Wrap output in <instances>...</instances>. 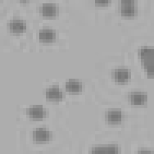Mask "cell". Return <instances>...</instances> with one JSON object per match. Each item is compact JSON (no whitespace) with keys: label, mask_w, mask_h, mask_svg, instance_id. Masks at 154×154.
Segmentation results:
<instances>
[{"label":"cell","mask_w":154,"mask_h":154,"mask_svg":"<svg viewBox=\"0 0 154 154\" xmlns=\"http://www.w3.org/2000/svg\"><path fill=\"white\" fill-rule=\"evenodd\" d=\"M142 64L146 69L148 76H153L154 75V49L146 47L139 51Z\"/></svg>","instance_id":"6da1fadb"},{"label":"cell","mask_w":154,"mask_h":154,"mask_svg":"<svg viewBox=\"0 0 154 154\" xmlns=\"http://www.w3.org/2000/svg\"><path fill=\"white\" fill-rule=\"evenodd\" d=\"M121 13L125 16H132L135 14V5L134 1H121Z\"/></svg>","instance_id":"7a4b0ae2"},{"label":"cell","mask_w":154,"mask_h":154,"mask_svg":"<svg viewBox=\"0 0 154 154\" xmlns=\"http://www.w3.org/2000/svg\"><path fill=\"white\" fill-rule=\"evenodd\" d=\"M33 139L36 141H45L49 139L50 134L45 128H37L32 133Z\"/></svg>","instance_id":"3957f363"},{"label":"cell","mask_w":154,"mask_h":154,"mask_svg":"<svg viewBox=\"0 0 154 154\" xmlns=\"http://www.w3.org/2000/svg\"><path fill=\"white\" fill-rule=\"evenodd\" d=\"M29 116L32 119H42L45 116V111L43 107L40 106H32L27 109Z\"/></svg>","instance_id":"277c9868"},{"label":"cell","mask_w":154,"mask_h":154,"mask_svg":"<svg viewBox=\"0 0 154 154\" xmlns=\"http://www.w3.org/2000/svg\"><path fill=\"white\" fill-rule=\"evenodd\" d=\"M40 11L44 16H54L57 12V8L53 4H44L40 8Z\"/></svg>","instance_id":"5b68a950"},{"label":"cell","mask_w":154,"mask_h":154,"mask_svg":"<svg viewBox=\"0 0 154 154\" xmlns=\"http://www.w3.org/2000/svg\"><path fill=\"white\" fill-rule=\"evenodd\" d=\"M131 102L133 105H142L147 101V95L139 93H132L129 96Z\"/></svg>","instance_id":"8992f818"},{"label":"cell","mask_w":154,"mask_h":154,"mask_svg":"<svg viewBox=\"0 0 154 154\" xmlns=\"http://www.w3.org/2000/svg\"><path fill=\"white\" fill-rule=\"evenodd\" d=\"M119 149L114 146H108L106 147H94L91 150V153H117Z\"/></svg>","instance_id":"52a82bcc"},{"label":"cell","mask_w":154,"mask_h":154,"mask_svg":"<svg viewBox=\"0 0 154 154\" xmlns=\"http://www.w3.org/2000/svg\"><path fill=\"white\" fill-rule=\"evenodd\" d=\"M114 78L117 82H125L129 78V71L126 69H118L114 72Z\"/></svg>","instance_id":"ba28073f"},{"label":"cell","mask_w":154,"mask_h":154,"mask_svg":"<svg viewBox=\"0 0 154 154\" xmlns=\"http://www.w3.org/2000/svg\"><path fill=\"white\" fill-rule=\"evenodd\" d=\"M10 29L13 32H21L26 29V25L20 20H14L10 23Z\"/></svg>","instance_id":"9c48e42d"},{"label":"cell","mask_w":154,"mask_h":154,"mask_svg":"<svg viewBox=\"0 0 154 154\" xmlns=\"http://www.w3.org/2000/svg\"><path fill=\"white\" fill-rule=\"evenodd\" d=\"M62 93L57 87H53L47 89L46 91V97L49 99L58 100L62 98Z\"/></svg>","instance_id":"30bf717a"},{"label":"cell","mask_w":154,"mask_h":154,"mask_svg":"<svg viewBox=\"0 0 154 154\" xmlns=\"http://www.w3.org/2000/svg\"><path fill=\"white\" fill-rule=\"evenodd\" d=\"M54 38L55 33L51 29H43L39 32V39L43 42H51Z\"/></svg>","instance_id":"8fae6325"},{"label":"cell","mask_w":154,"mask_h":154,"mask_svg":"<svg viewBox=\"0 0 154 154\" xmlns=\"http://www.w3.org/2000/svg\"><path fill=\"white\" fill-rule=\"evenodd\" d=\"M122 113L119 111H111L106 114L107 121L111 123H118L122 120Z\"/></svg>","instance_id":"7c38bea8"},{"label":"cell","mask_w":154,"mask_h":154,"mask_svg":"<svg viewBox=\"0 0 154 154\" xmlns=\"http://www.w3.org/2000/svg\"><path fill=\"white\" fill-rule=\"evenodd\" d=\"M81 87L79 82L74 80H69L66 83V90L69 92H78Z\"/></svg>","instance_id":"4fadbf2b"},{"label":"cell","mask_w":154,"mask_h":154,"mask_svg":"<svg viewBox=\"0 0 154 154\" xmlns=\"http://www.w3.org/2000/svg\"><path fill=\"white\" fill-rule=\"evenodd\" d=\"M109 1H95V4H96V5H97V6H105V5H108V4L109 3Z\"/></svg>","instance_id":"5bb4252c"},{"label":"cell","mask_w":154,"mask_h":154,"mask_svg":"<svg viewBox=\"0 0 154 154\" xmlns=\"http://www.w3.org/2000/svg\"><path fill=\"white\" fill-rule=\"evenodd\" d=\"M138 153H151L150 151H139Z\"/></svg>","instance_id":"9a60e30c"}]
</instances>
